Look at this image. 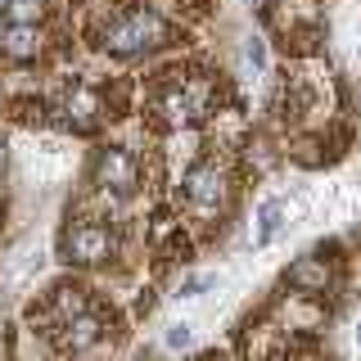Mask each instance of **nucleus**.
I'll return each mask as SVG.
<instances>
[{
    "label": "nucleus",
    "mask_w": 361,
    "mask_h": 361,
    "mask_svg": "<svg viewBox=\"0 0 361 361\" xmlns=\"http://www.w3.org/2000/svg\"><path fill=\"white\" fill-rule=\"evenodd\" d=\"M167 27L158 14H145V9H131V14H122L113 27L104 32V45L113 54H140V50H154V45H163Z\"/></svg>",
    "instance_id": "nucleus-1"
},
{
    "label": "nucleus",
    "mask_w": 361,
    "mask_h": 361,
    "mask_svg": "<svg viewBox=\"0 0 361 361\" xmlns=\"http://www.w3.org/2000/svg\"><path fill=\"white\" fill-rule=\"evenodd\" d=\"M185 199H190V208H199V212H217L226 203V176L212 163L190 167L185 172Z\"/></svg>",
    "instance_id": "nucleus-2"
},
{
    "label": "nucleus",
    "mask_w": 361,
    "mask_h": 361,
    "mask_svg": "<svg viewBox=\"0 0 361 361\" xmlns=\"http://www.w3.org/2000/svg\"><path fill=\"white\" fill-rule=\"evenodd\" d=\"M95 180L113 195H131L135 185H140V167H135V158L127 149H104L99 154V167H95Z\"/></svg>",
    "instance_id": "nucleus-3"
},
{
    "label": "nucleus",
    "mask_w": 361,
    "mask_h": 361,
    "mask_svg": "<svg viewBox=\"0 0 361 361\" xmlns=\"http://www.w3.org/2000/svg\"><path fill=\"white\" fill-rule=\"evenodd\" d=\"M109 253H113V235L104 226H95V221L73 226V235H68V257H73V262L95 267V262H104Z\"/></svg>",
    "instance_id": "nucleus-4"
},
{
    "label": "nucleus",
    "mask_w": 361,
    "mask_h": 361,
    "mask_svg": "<svg viewBox=\"0 0 361 361\" xmlns=\"http://www.w3.org/2000/svg\"><path fill=\"white\" fill-rule=\"evenodd\" d=\"M37 27L32 23H5L0 27V50L9 54V59H32L37 54Z\"/></svg>",
    "instance_id": "nucleus-5"
},
{
    "label": "nucleus",
    "mask_w": 361,
    "mask_h": 361,
    "mask_svg": "<svg viewBox=\"0 0 361 361\" xmlns=\"http://www.w3.org/2000/svg\"><path fill=\"white\" fill-rule=\"evenodd\" d=\"M289 285L293 289H302V293H321L325 285H330V267L325 262H316V257H302V262H293L289 267Z\"/></svg>",
    "instance_id": "nucleus-6"
},
{
    "label": "nucleus",
    "mask_w": 361,
    "mask_h": 361,
    "mask_svg": "<svg viewBox=\"0 0 361 361\" xmlns=\"http://www.w3.org/2000/svg\"><path fill=\"white\" fill-rule=\"evenodd\" d=\"M63 330H68V348H90L99 334H104V325H99V316H90L86 307L63 316Z\"/></svg>",
    "instance_id": "nucleus-7"
},
{
    "label": "nucleus",
    "mask_w": 361,
    "mask_h": 361,
    "mask_svg": "<svg viewBox=\"0 0 361 361\" xmlns=\"http://www.w3.org/2000/svg\"><path fill=\"white\" fill-rule=\"evenodd\" d=\"M280 217H285V203H262V212H257V244H271L280 235Z\"/></svg>",
    "instance_id": "nucleus-8"
},
{
    "label": "nucleus",
    "mask_w": 361,
    "mask_h": 361,
    "mask_svg": "<svg viewBox=\"0 0 361 361\" xmlns=\"http://www.w3.org/2000/svg\"><path fill=\"white\" fill-rule=\"evenodd\" d=\"M68 122L82 127V131L95 122V95H90V90H73V99H68Z\"/></svg>",
    "instance_id": "nucleus-9"
},
{
    "label": "nucleus",
    "mask_w": 361,
    "mask_h": 361,
    "mask_svg": "<svg viewBox=\"0 0 361 361\" xmlns=\"http://www.w3.org/2000/svg\"><path fill=\"white\" fill-rule=\"evenodd\" d=\"M45 14V0H5V23H32L37 27Z\"/></svg>",
    "instance_id": "nucleus-10"
},
{
    "label": "nucleus",
    "mask_w": 361,
    "mask_h": 361,
    "mask_svg": "<svg viewBox=\"0 0 361 361\" xmlns=\"http://www.w3.org/2000/svg\"><path fill=\"white\" fill-rule=\"evenodd\" d=\"M190 343V330L185 325H172V334H167V348H185Z\"/></svg>",
    "instance_id": "nucleus-11"
},
{
    "label": "nucleus",
    "mask_w": 361,
    "mask_h": 361,
    "mask_svg": "<svg viewBox=\"0 0 361 361\" xmlns=\"http://www.w3.org/2000/svg\"><path fill=\"white\" fill-rule=\"evenodd\" d=\"M248 59H253V63H267V50H262V45L253 41V45H248Z\"/></svg>",
    "instance_id": "nucleus-12"
},
{
    "label": "nucleus",
    "mask_w": 361,
    "mask_h": 361,
    "mask_svg": "<svg viewBox=\"0 0 361 361\" xmlns=\"http://www.w3.org/2000/svg\"><path fill=\"white\" fill-rule=\"evenodd\" d=\"M357 343H361V321H357Z\"/></svg>",
    "instance_id": "nucleus-13"
}]
</instances>
